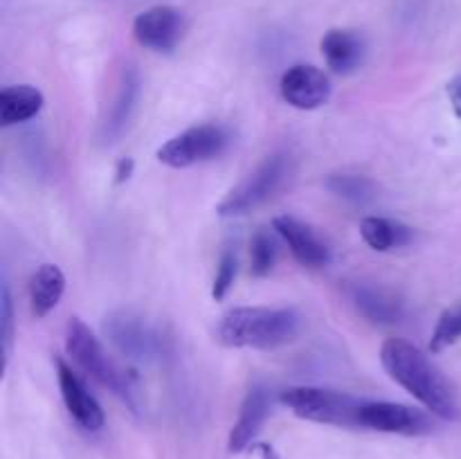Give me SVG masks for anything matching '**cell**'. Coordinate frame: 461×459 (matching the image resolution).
Listing matches in <instances>:
<instances>
[{
  "label": "cell",
  "instance_id": "cell-1",
  "mask_svg": "<svg viewBox=\"0 0 461 459\" xmlns=\"http://www.w3.org/2000/svg\"><path fill=\"white\" fill-rule=\"evenodd\" d=\"M381 363L392 381L410 392L435 417L444 418V421L461 418L459 396L453 382L412 342L390 338L381 349Z\"/></svg>",
  "mask_w": 461,
  "mask_h": 459
},
{
  "label": "cell",
  "instance_id": "cell-2",
  "mask_svg": "<svg viewBox=\"0 0 461 459\" xmlns=\"http://www.w3.org/2000/svg\"><path fill=\"white\" fill-rule=\"evenodd\" d=\"M302 318L293 309L239 306L228 310L219 322V340L228 346L277 349L295 340Z\"/></svg>",
  "mask_w": 461,
  "mask_h": 459
},
{
  "label": "cell",
  "instance_id": "cell-3",
  "mask_svg": "<svg viewBox=\"0 0 461 459\" xmlns=\"http://www.w3.org/2000/svg\"><path fill=\"white\" fill-rule=\"evenodd\" d=\"M66 351L77 363V367L84 369L88 376L102 382L104 387L120 396L131 410H138L135 403V382L133 376L113 358L106 351L104 342L90 331L88 324L79 318H70L66 324Z\"/></svg>",
  "mask_w": 461,
  "mask_h": 459
},
{
  "label": "cell",
  "instance_id": "cell-4",
  "mask_svg": "<svg viewBox=\"0 0 461 459\" xmlns=\"http://www.w3.org/2000/svg\"><path fill=\"white\" fill-rule=\"evenodd\" d=\"M282 403L300 418L327 426L360 428V410L365 399L327 387L297 385L282 392Z\"/></svg>",
  "mask_w": 461,
  "mask_h": 459
},
{
  "label": "cell",
  "instance_id": "cell-5",
  "mask_svg": "<svg viewBox=\"0 0 461 459\" xmlns=\"http://www.w3.org/2000/svg\"><path fill=\"white\" fill-rule=\"evenodd\" d=\"M288 176H291V156L286 151L273 153L255 171H250L237 187L230 189L216 212L221 216L248 214L268 202L284 187Z\"/></svg>",
  "mask_w": 461,
  "mask_h": 459
},
{
  "label": "cell",
  "instance_id": "cell-6",
  "mask_svg": "<svg viewBox=\"0 0 461 459\" xmlns=\"http://www.w3.org/2000/svg\"><path fill=\"white\" fill-rule=\"evenodd\" d=\"M104 333L117 351L133 360H158L169 349V338L158 324L135 310H115L104 322Z\"/></svg>",
  "mask_w": 461,
  "mask_h": 459
},
{
  "label": "cell",
  "instance_id": "cell-7",
  "mask_svg": "<svg viewBox=\"0 0 461 459\" xmlns=\"http://www.w3.org/2000/svg\"><path fill=\"white\" fill-rule=\"evenodd\" d=\"M230 130L221 124H198L183 130L158 148V160L174 169L219 158L230 144Z\"/></svg>",
  "mask_w": 461,
  "mask_h": 459
},
{
  "label": "cell",
  "instance_id": "cell-8",
  "mask_svg": "<svg viewBox=\"0 0 461 459\" xmlns=\"http://www.w3.org/2000/svg\"><path fill=\"white\" fill-rule=\"evenodd\" d=\"M360 428L390 432V435L419 436L432 432L435 423L428 414H423L417 408H410V405L365 399L363 410H360Z\"/></svg>",
  "mask_w": 461,
  "mask_h": 459
},
{
  "label": "cell",
  "instance_id": "cell-9",
  "mask_svg": "<svg viewBox=\"0 0 461 459\" xmlns=\"http://www.w3.org/2000/svg\"><path fill=\"white\" fill-rule=\"evenodd\" d=\"M133 36L140 45L153 52H174L185 36V16L176 7L158 4L138 14L133 21Z\"/></svg>",
  "mask_w": 461,
  "mask_h": 459
},
{
  "label": "cell",
  "instance_id": "cell-10",
  "mask_svg": "<svg viewBox=\"0 0 461 459\" xmlns=\"http://www.w3.org/2000/svg\"><path fill=\"white\" fill-rule=\"evenodd\" d=\"M279 93H282L284 102L291 104L293 108L315 111V108L324 106L331 97V81L320 68L297 63L282 75Z\"/></svg>",
  "mask_w": 461,
  "mask_h": 459
},
{
  "label": "cell",
  "instance_id": "cell-11",
  "mask_svg": "<svg viewBox=\"0 0 461 459\" xmlns=\"http://www.w3.org/2000/svg\"><path fill=\"white\" fill-rule=\"evenodd\" d=\"M54 363H57L59 390H61L63 403H66V410L70 412V417L75 418L84 430H102L106 417H104V410L102 405H99V400L90 394L79 374H77L66 360L57 358Z\"/></svg>",
  "mask_w": 461,
  "mask_h": 459
},
{
  "label": "cell",
  "instance_id": "cell-12",
  "mask_svg": "<svg viewBox=\"0 0 461 459\" xmlns=\"http://www.w3.org/2000/svg\"><path fill=\"white\" fill-rule=\"evenodd\" d=\"M273 228L291 248L293 256L306 268H322L331 264V248L329 243L304 220L291 214L275 216Z\"/></svg>",
  "mask_w": 461,
  "mask_h": 459
},
{
  "label": "cell",
  "instance_id": "cell-13",
  "mask_svg": "<svg viewBox=\"0 0 461 459\" xmlns=\"http://www.w3.org/2000/svg\"><path fill=\"white\" fill-rule=\"evenodd\" d=\"M349 300L363 318H367L374 324H381V327L399 324L405 318L403 297L394 288L381 286V284H351Z\"/></svg>",
  "mask_w": 461,
  "mask_h": 459
},
{
  "label": "cell",
  "instance_id": "cell-14",
  "mask_svg": "<svg viewBox=\"0 0 461 459\" xmlns=\"http://www.w3.org/2000/svg\"><path fill=\"white\" fill-rule=\"evenodd\" d=\"M270 405H273V399H270L268 387L261 385V382H255L248 390L241 410H239L237 423H234L232 432H230V453H241V450H246L252 444V439L259 435L261 426L268 418Z\"/></svg>",
  "mask_w": 461,
  "mask_h": 459
},
{
  "label": "cell",
  "instance_id": "cell-15",
  "mask_svg": "<svg viewBox=\"0 0 461 459\" xmlns=\"http://www.w3.org/2000/svg\"><path fill=\"white\" fill-rule=\"evenodd\" d=\"M322 57L327 66L338 75H351L363 66L365 58V40L354 30H329L324 34Z\"/></svg>",
  "mask_w": 461,
  "mask_h": 459
},
{
  "label": "cell",
  "instance_id": "cell-16",
  "mask_svg": "<svg viewBox=\"0 0 461 459\" xmlns=\"http://www.w3.org/2000/svg\"><path fill=\"white\" fill-rule=\"evenodd\" d=\"M63 291H66V274L59 266L43 264L27 284V292H30V309L34 318H45L50 310L57 309L61 302Z\"/></svg>",
  "mask_w": 461,
  "mask_h": 459
},
{
  "label": "cell",
  "instance_id": "cell-17",
  "mask_svg": "<svg viewBox=\"0 0 461 459\" xmlns=\"http://www.w3.org/2000/svg\"><path fill=\"white\" fill-rule=\"evenodd\" d=\"M363 241L376 252H390L396 248H405L414 241V228L387 216H367L360 220Z\"/></svg>",
  "mask_w": 461,
  "mask_h": 459
},
{
  "label": "cell",
  "instance_id": "cell-18",
  "mask_svg": "<svg viewBox=\"0 0 461 459\" xmlns=\"http://www.w3.org/2000/svg\"><path fill=\"white\" fill-rule=\"evenodd\" d=\"M43 104V93L34 86H7V88L0 90V124H23V122L39 115Z\"/></svg>",
  "mask_w": 461,
  "mask_h": 459
},
{
  "label": "cell",
  "instance_id": "cell-19",
  "mask_svg": "<svg viewBox=\"0 0 461 459\" xmlns=\"http://www.w3.org/2000/svg\"><path fill=\"white\" fill-rule=\"evenodd\" d=\"M140 94V79L135 75V70H126L124 76L120 81V90H117L115 104L111 106V115H108L106 124H104V138L113 140L124 130V126L129 124L131 112H133L135 102H138Z\"/></svg>",
  "mask_w": 461,
  "mask_h": 459
},
{
  "label": "cell",
  "instance_id": "cell-20",
  "mask_svg": "<svg viewBox=\"0 0 461 459\" xmlns=\"http://www.w3.org/2000/svg\"><path fill=\"white\" fill-rule=\"evenodd\" d=\"M324 184L338 198L354 202V205H365V202L374 201L378 194L376 183L360 174H331Z\"/></svg>",
  "mask_w": 461,
  "mask_h": 459
},
{
  "label": "cell",
  "instance_id": "cell-21",
  "mask_svg": "<svg viewBox=\"0 0 461 459\" xmlns=\"http://www.w3.org/2000/svg\"><path fill=\"white\" fill-rule=\"evenodd\" d=\"M461 340V300L455 302L453 306L439 315L435 331L430 338V351L432 354H441L444 349L453 346L455 342Z\"/></svg>",
  "mask_w": 461,
  "mask_h": 459
},
{
  "label": "cell",
  "instance_id": "cell-22",
  "mask_svg": "<svg viewBox=\"0 0 461 459\" xmlns=\"http://www.w3.org/2000/svg\"><path fill=\"white\" fill-rule=\"evenodd\" d=\"M275 264H277V243L266 230H259L250 241V273L255 277H266Z\"/></svg>",
  "mask_w": 461,
  "mask_h": 459
},
{
  "label": "cell",
  "instance_id": "cell-23",
  "mask_svg": "<svg viewBox=\"0 0 461 459\" xmlns=\"http://www.w3.org/2000/svg\"><path fill=\"white\" fill-rule=\"evenodd\" d=\"M237 268L239 261L234 250H223V255H221L219 259V268H216L214 282H212V297H214L216 302H221L230 292L234 279H237Z\"/></svg>",
  "mask_w": 461,
  "mask_h": 459
},
{
  "label": "cell",
  "instance_id": "cell-24",
  "mask_svg": "<svg viewBox=\"0 0 461 459\" xmlns=\"http://www.w3.org/2000/svg\"><path fill=\"white\" fill-rule=\"evenodd\" d=\"M3 309H0V324H3V331H0V338H3V360L5 367H7L9 351H12V340H14V309H12V292H9L7 282L3 284Z\"/></svg>",
  "mask_w": 461,
  "mask_h": 459
},
{
  "label": "cell",
  "instance_id": "cell-25",
  "mask_svg": "<svg viewBox=\"0 0 461 459\" xmlns=\"http://www.w3.org/2000/svg\"><path fill=\"white\" fill-rule=\"evenodd\" d=\"M448 97H450V104H453L455 112H457V117L461 120V76H455L453 81H448Z\"/></svg>",
  "mask_w": 461,
  "mask_h": 459
},
{
  "label": "cell",
  "instance_id": "cell-26",
  "mask_svg": "<svg viewBox=\"0 0 461 459\" xmlns=\"http://www.w3.org/2000/svg\"><path fill=\"white\" fill-rule=\"evenodd\" d=\"M133 166H135V162L131 160V158H122L115 166V183L117 184L126 183V180L131 178V174H133Z\"/></svg>",
  "mask_w": 461,
  "mask_h": 459
}]
</instances>
